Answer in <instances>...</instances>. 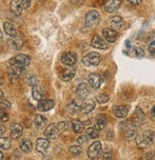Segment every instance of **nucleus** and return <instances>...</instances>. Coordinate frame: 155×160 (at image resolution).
Here are the masks:
<instances>
[{
  "label": "nucleus",
  "instance_id": "obj_1",
  "mask_svg": "<svg viewBox=\"0 0 155 160\" xmlns=\"http://www.w3.org/2000/svg\"><path fill=\"white\" fill-rule=\"evenodd\" d=\"M153 140H154V132L148 130L144 132L143 134L139 135L136 138V143L140 148H145L150 146L153 143Z\"/></svg>",
  "mask_w": 155,
  "mask_h": 160
},
{
  "label": "nucleus",
  "instance_id": "obj_2",
  "mask_svg": "<svg viewBox=\"0 0 155 160\" xmlns=\"http://www.w3.org/2000/svg\"><path fill=\"white\" fill-rule=\"evenodd\" d=\"M30 64H31V57L23 53L18 54L10 60V66H17L26 69Z\"/></svg>",
  "mask_w": 155,
  "mask_h": 160
},
{
  "label": "nucleus",
  "instance_id": "obj_3",
  "mask_svg": "<svg viewBox=\"0 0 155 160\" xmlns=\"http://www.w3.org/2000/svg\"><path fill=\"white\" fill-rule=\"evenodd\" d=\"M120 129L124 134V136L128 139H132L136 136V127H135L131 121H124L120 123Z\"/></svg>",
  "mask_w": 155,
  "mask_h": 160
},
{
  "label": "nucleus",
  "instance_id": "obj_4",
  "mask_svg": "<svg viewBox=\"0 0 155 160\" xmlns=\"http://www.w3.org/2000/svg\"><path fill=\"white\" fill-rule=\"evenodd\" d=\"M82 61H83V64L87 67L97 66L101 62V55L96 52H91L83 57Z\"/></svg>",
  "mask_w": 155,
  "mask_h": 160
},
{
  "label": "nucleus",
  "instance_id": "obj_5",
  "mask_svg": "<svg viewBox=\"0 0 155 160\" xmlns=\"http://www.w3.org/2000/svg\"><path fill=\"white\" fill-rule=\"evenodd\" d=\"M130 121L136 128L142 126L146 122V115H145L144 112L139 107H137L136 110H135L134 114L132 116V119L130 120Z\"/></svg>",
  "mask_w": 155,
  "mask_h": 160
},
{
  "label": "nucleus",
  "instance_id": "obj_6",
  "mask_svg": "<svg viewBox=\"0 0 155 160\" xmlns=\"http://www.w3.org/2000/svg\"><path fill=\"white\" fill-rule=\"evenodd\" d=\"M102 151V145L100 141L93 142L88 149V156L90 159H96L98 158Z\"/></svg>",
  "mask_w": 155,
  "mask_h": 160
},
{
  "label": "nucleus",
  "instance_id": "obj_7",
  "mask_svg": "<svg viewBox=\"0 0 155 160\" xmlns=\"http://www.w3.org/2000/svg\"><path fill=\"white\" fill-rule=\"evenodd\" d=\"M100 15L96 11H90L86 14L85 17V22L88 27H93L99 23Z\"/></svg>",
  "mask_w": 155,
  "mask_h": 160
},
{
  "label": "nucleus",
  "instance_id": "obj_8",
  "mask_svg": "<svg viewBox=\"0 0 155 160\" xmlns=\"http://www.w3.org/2000/svg\"><path fill=\"white\" fill-rule=\"evenodd\" d=\"M77 61V55L73 52H67L61 56V62L69 67L73 66Z\"/></svg>",
  "mask_w": 155,
  "mask_h": 160
},
{
  "label": "nucleus",
  "instance_id": "obj_9",
  "mask_svg": "<svg viewBox=\"0 0 155 160\" xmlns=\"http://www.w3.org/2000/svg\"><path fill=\"white\" fill-rule=\"evenodd\" d=\"M103 36L105 40L109 43H114L117 39V32L112 28H105L102 30Z\"/></svg>",
  "mask_w": 155,
  "mask_h": 160
},
{
  "label": "nucleus",
  "instance_id": "obj_10",
  "mask_svg": "<svg viewBox=\"0 0 155 160\" xmlns=\"http://www.w3.org/2000/svg\"><path fill=\"white\" fill-rule=\"evenodd\" d=\"M89 83L90 85L93 88V89H99L100 86L103 83V79L102 77L98 74V73H95V72H91L89 75Z\"/></svg>",
  "mask_w": 155,
  "mask_h": 160
},
{
  "label": "nucleus",
  "instance_id": "obj_11",
  "mask_svg": "<svg viewBox=\"0 0 155 160\" xmlns=\"http://www.w3.org/2000/svg\"><path fill=\"white\" fill-rule=\"evenodd\" d=\"M121 3H122V0H107L104 6L105 11L110 13L114 12L119 9Z\"/></svg>",
  "mask_w": 155,
  "mask_h": 160
},
{
  "label": "nucleus",
  "instance_id": "obj_12",
  "mask_svg": "<svg viewBox=\"0 0 155 160\" xmlns=\"http://www.w3.org/2000/svg\"><path fill=\"white\" fill-rule=\"evenodd\" d=\"M129 108L126 105H117V106H114L112 112L113 114L117 117V118H125L128 113Z\"/></svg>",
  "mask_w": 155,
  "mask_h": 160
},
{
  "label": "nucleus",
  "instance_id": "obj_13",
  "mask_svg": "<svg viewBox=\"0 0 155 160\" xmlns=\"http://www.w3.org/2000/svg\"><path fill=\"white\" fill-rule=\"evenodd\" d=\"M91 46L93 48H95V49H99V50H107L109 48L108 43L99 35H95L92 38V40H91Z\"/></svg>",
  "mask_w": 155,
  "mask_h": 160
},
{
  "label": "nucleus",
  "instance_id": "obj_14",
  "mask_svg": "<svg viewBox=\"0 0 155 160\" xmlns=\"http://www.w3.org/2000/svg\"><path fill=\"white\" fill-rule=\"evenodd\" d=\"M108 125V119L107 116L103 113H99L96 115L95 117V123H94V127L97 129L98 131H102L104 130Z\"/></svg>",
  "mask_w": 155,
  "mask_h": 160
},
{
  "label": "nucleus",
  "instance_id": "obj_15",
  "mask_svg": "<svg viewBox=\"0 0 155 160\" xmlns=\"http://www.w3.org/2000/svg\"><path fill=\"white\" fill-rule=\"evenodd\" d=\"M59 129L57 128V126L55 124H51L49 125L46 130H45V135L47 138L49 139H56L58 136H59Z\"/></svg>",
  "mask_w": 155,
  "mask_h": 160
},
{
  "label": "nucleus",
  "instance_id": "obj_16",
  "mask_svg": "<svg viewBox=\"0 0 155 160\" xmlns=\"http://www.w3.org/2000/svg\"><path fill=\"white\" fill-rule=\"evenodd\" d=\"M23 44H24L23 38L18 34H16L15 36H12L9 40V45L13 50H20L23 47Z\"/></svg>",
  "mask_w": 155,
  "mask_h": 160
},
{
  "label": "nucleus",
  "instance_id": "obj_17",
  "mask_svg": "<svg viewBox=\"0 0 155 160\" xmlns=\"http://www.w3.org/2000/svg\"><path fill=\"white\" fill-rule=\"evenodd\" d=\"M90 89L86 83H81L76 88V95L81 99H86L90 95Z\"/></svg>",
  "mask_w": 155,
  "mask_h": 160
},
{
  "label": "nucleus",
  "instance_id": "obj_18",
  "mask_svg": "<svg viewBox=\"0 0 155 160\" xmlns=\"http://www.w3.org/2000/svg\"><path fill=\"white\" fill-rule=\"evenodd\" d=\"M54 107V101L51 99H42L38 103V110L41 112H48Z\"/></svg>",
  "mask_w": 155,
  "mask_h": 160
},
{
  "label": "nucleus",
  "instance_id": "obj_19",
  "mask_svg": "<svg viewBox=\"0 0 155 160\" xmlns=\"http://www.w3.org/2000/svg\"><path fill=\"white\" fill-rule=\"evenodd\" d=\"M35 147H36L37 152H39L41 153L46 152L48 151L49 147H50V141L46 138H38L36 140Z\"/></svg>",
  "mask_w": 155,
  "mask_h": 160
},
{
  "label": "nucleus",
  "instance_id": "obj_20",
  "mask_svg": "<svg viewBox=\"0 0 155 160\" xmlns=\"http://www.w3.org/2000/svg\"><path fill=\"white\" fill-rule=\"evenodd\" d=\"M23 132V127L19 123H12L11 126V137L12 139H17L21 136Z\"/></svg>",
  "mask_w": 155,
  "mask_h": 160
},
{
  "label": "nucleus",
  "instance_id": "obj_21",
  "mask_svg": "<svg viewBox=\"0 0 155 160\" xmlns=\"http://www.w3.org/2000/svg\"><path fill=\"white\" fill-rule=\"evenodd\" d=\"M10 8H11L12 12L13 14L17 15V16H19L22 13L23 7H22V4H21V1H19V0H12Z\"/></svg>",
  "mask_w": 155,
  "mask_h": 160
},
{
  "label": "nucleus",
  "instance_id": "obj_22",
  "mask_svg": "<svg viewBox=\"0 0 155 160\" xmlns=\"http://www.w3.org/2000/svg\"><path fill=\"white\" fill-rule=\"evenodd\" d=\"M45 96V92L43 90V88L39 85L33 86L32 88V97L33 99H35L36 101H40L42 100Z\"/></svg>",
  "mask_w": 155,
  "mask_h": 160
},
{
  "label": "nucleus",
  "instance_id": "obj_23",
  "mask_svg": "<svg viewBox=\"0 0 155 160\" xmlns=\"http://www.w3.org/2000/svg\"><path fill=\"white\" fill-rule=\"evenodd\" d=\"M81 106L82 103H78L77 101H71L67 106V111L70 114H76L79 112H81Z\"/></svg>",
  "mask_w": 155,
  "mask_h": 160
},
{
  "label": "nucleus",
  "instance_id": "obj_24",
  "mask_svg": "<svg viewBox=\"0 0 155 160\" xmlns=\"http://www.w3.org/2000/svg\"><path fill=\"white\" fill-rule=\"evenodd\" d=\"M94 108H95V103L93 100H91V99L85 100L81 106V112L83 113H89L91 111H93Z\"/></svg>",
  "mask_w": 155,
  "mask_h": 160
},
{
  "label": "nucleus",
  "instance_id": "obj_25",
  "mask_svg": "<svg viewBox=\"0 0 155 160\" xmlns=\"http://www.w3.org/2000/svg\"><path fill=\"white\" fill-rule=\"evenodd\" d=\"M74 75H75V70L70 67L69 69L62 71V72L60 73V77L63 81H70V80L73 78Z\"/></svg>",
  "mask_w": 155,
  "mask_h": 160
},
{
  "label": "nucleus",
  "instance_id": "obj_26",
  "mask_svg": "<svg viewBox=\"0 0 155 160\" xmlns=\"http://www.w3.org/2000/svg\"><path fill=\"white\" fill-rule=\"evenodd\" d=\"M110 24H111L112 29L118 30V29L122 28V26L124 25V19L119 15L113 16L110 20Z\"/></svg>",
  "mask_w": 155,
  "mask_h": 160
},
{
  "label": "nucleus",
  "instance_id": "obj_27",
  "mask_svg": "<svg viewBox=\"0 0 155 160\" xmlns=\"http://www.w3.org/2000/svg\"><path fill=\"white\" fill-rule=\"evenodd\" d=\"M19 147H20V150L26 153L31 152L32 150V143L31 140L29 139H23L20 141V144H19Z\"/></svg>",
  "mask_w": 155,
  "mask_h": 160
},
{
  "label": "nucleus",
  "instance_id": "obj_28",
  "mask_svg": "<svg viewBox=\"0 0 155 160\" xmlns=\"http://www.w3.org/2000/svg\"><path fill=\"white\" fill-rule=\"evenodd\" d=\"M3 29H4V32L7 35L12 37V36H15L17 34V31L15 29V27L10 23V22H5L4 25H3Z\"/></svg>",
  "mask_w": 155,
  "mask_h": 160
},
{
  "label": "nucleus",
  "instance_id": "obj_29",
  "mask_svg": "<svg viewBox=\"0 0 155 160\" xmlns=\"http://www.w3.org/2000/svg\"><path fill=\"white\" fill-rule=\"evenodd\" d=\"M71 128L74 132L76 133H82L84 131V124L80 121L79 119H73L71 121Z\"/></svg>",
  "mask_w": 155,
  "mask_h": 160
},
{
  "label": "nucleus",
  "instance_id": "obj_30",
  "mask_svg": "<svg viewBox=\"0 0 155 160\" xmlns=\"http://www.w3.org/2000/svg\"><path fill=\"white\" fill-rule=\"evenodd\" d=\"M47 123L46 118L41 114H36L34 117V125L37 129H42Z\"/></svg>",
  "mask_w": 155,
  "mask_h": 160
},
{
  "label": "nucleus",
  "instance_id": "obj_31",
  "mask_svg": "<svg viewBox=\"0 0 155 160\" xmlns=\"http://www.w3.org/2000/svg\"><path fill=\"white\" fill-rule=\"evenodd\" d=\"M11 146H12V141L10 138L0 136V148L3 150H9Z\"/></svg>",
  "mask_w": 155,
  "mask_h": 160
},
{
  "label": "nucleus",
  "instance_id": "obj_32",
  "mask_svg": "<svg viewBox=\"0 0 155 160\" xmlns=\"http://www.w3.org/2000/svg\"><path fill=\"white\" fill-rule=\"evenodd\" d=\"M87 136L89 138H91V139H95V138H97L99 136V133H98V130L96 129L95 127L93 128H89L87 130Z\"/></svg>",
  "mask_w": 155,
  "mask_h": 160
},
{
  "label": "nucleus",
  "instance_id": "obj_33",
  "mask_svg": "<svg viewBox=\"0 0 155 160\" xmlns=\"http://www.w3.org/2000/svg\"><path fill=\"white\" fill-rule=\"evenodd\" d=\"M109 95L105 94V93H99L97 96H96V101H97L99 104H104V103H107L109 101Z\"/></svg>",
  "mask_w": 155,
  "mask_h": 160
},
{
  "label": "nucleus",
  "instance_id": "obj_34",
  "mask_svg": "<svg viewBox=\"0 0 155 160\" xmlns=\"http://www.w3.org/2000/svg\"><path fill=\"white\" fill-rule=\"evenodd\" d=\"M9 118H10V116H9L8 112L4 109L0 108V121L7 122V121H9Z\"/></svg>",
  "mask_w": 155,
  "mask_h": 160
},
{
  "label": "nucleus",
  "instance_id": "obj_35",
  "mask_svg": "<svg viewBox=\"0 0 155 160\" xmlns=\"http://www.w3.org/2000/svg\"><path fill=\"white\" fill-rule=\"evenodd\" d=\"M70 152L71 154L73 155H79L81 152H82V148L80 146H77V145H74V146H71L70 148Z\"/></svg>",
  "mask_w": 155,
  "mask_h": 160
},
{
  "label": "nucleus",
  "instance_id": "obj_36",
  "mask_svg": "<svg viewBox=\"0 0 155 160\" xmlns=\"http://www.w3.org/2000/svg\"><path fill=\"white\" fill-rule=\"evenodd\" d=\"M99 156H101L102 159H110L112 157V152H111L110 150L107 149V150H105L103 152L101 151V153H100Z\"/></svg>",
  "mask_w": 155,
  "mask_h": 160
},
{
  "label": "nucleus",
  "instance_id": "obj_37",
  "mask_svg": "<svg viewBox=\"0 0 155 160\" xmlns=\"http://www.w3.org/2000/svg\"><path fill=\"white\" fill-rule=\"evenodd\" d=\"M11 106L12 105H11L9 100H7V99L0 100V108H2L4 110H9V109H11Z\"/></svg>",
  "mask_w": 155,
  "mask_h": 160
},
{
  "label": "nucleus",
  "instance_id": "obj_38",
  "mask_svg": "<svg viewBox=\"0 0 155 160\" xmlns=\"http://www.w3.org/2000/svg\"><path fill=\"white\" fill-rule=\"evenodd\" d=\"M142 0H127V4L128 7H136L140 5Z\"/></svg>",
  "mask_w": 155,
  "mask_h": 160
},
{
  "label": "nucleus",
  "instance_id": "obj_39",
  "mask_svg": "<svg viewBox=\"0 0 155 160\" xmlns=\"http://www.w3.org/2000/svg\"><path fill=\"white\" fill-rule=\"evenodd\" d=\"M28 82H29V85H31V87L36 86L38 85V78L36 76H31L28 80Z\"/></svg>",
  "mask_w": 155,
  "mask_h": 160
},
{
  "label": "nucleus",
  "instance_id": "obj_40",
  "mask_svg": "<svg viewBox=\"0 0 155 160\" xmlns=\"http://www.w3.org/2000/svg\"><path fill=\"white\" fill-rule=\"evenodd\" d=\"M57 128L59 129L60 132H65L68 129V123L67 122H64V121L59 122V123H58V125H57Z\"/></svg>",
  "mask_w": 155,
  "mask_h": 160
},
{
  "label": "nucleus",
  "instance_id": "obj_41",
  "mask_svg": "<svg viewBox=\"0 0 155 160\" xmlns=\"http://www.w3.org/2000/svg\"><path fill=\"white\" fill-rule=\"evenodd\" d=\"M134 53H135V55H136L137 57H139V58H141V57H143L145 55V52H144L143 49H141V48H136V49H135Z\"/></svg>",
  "mask_w": 155,
  "mask_h": 160
},
{
  "label": "nucleus",
  "instance_id": "obj_42",
  "mask_svg": "<svg viewBox=\"0 0 155 160\" xmlns=\"http://www.w3.org/2000/svg\"><path fill=\"white\" fill-rule=\"evenodd\" d=\"M31 0H21L22 7H23V9H25V10H27V9L31 6Z\"/></svg>",
  "mask_w": 155,
  "mask_h": 160
},
{
  "label": "nucleus",
  "instance_id": "obj_43",
  "mask_svg": "<svg viewBox=\"0 0 155 160\" xmlns=\"http://www.w3.org/2000/svg\"><path fill=\"white\" fill-rule=\"evenodd\" d=\"M154 155H155V151H150L144 155L143 159H152L154 157Z\"/></svg>",
  "mask_w": 155,
  "mask_h": 160
},
{
  "label": "nucleus",
  "instance_id": "obj_44",
  "mask_svg": "<svg viewBox=\"0 0 155 160\" xmlns=\"http://www.w3.org/2000/svg\"><path fill=\"white\" fill-rule=\"evenodd\" d=\"M88 140V136L87 135H81L80 137H78V139H77V141H78L79 144H84L87 142Z\"/></svg>",
  "mask_w": 155,
  "mask_h": 160
},
{
  "label": "nucleus",
  "instance_id": "obj_45",
  "mask_svg": "<svg viewBox=\"0 0 155 160\" xmlns=\"http://www.w3.org/2000/svg\"><path fill=\"white\" fill-rule=\"evenodd\" d=\"M4 73L2 71H0V86H2L4 84Z\"/></svg>",
  "mask_w": 155,
  "mask_h": 160
},
{
  "label": "nucleus",
  "instance_id": "obj_46",
  "mask_svg": "<svg viewBox=\"0 0 155 160\" xmlns=\"http://www.w3.org/2000/svg\"><path fill=\"white\" fill-rule=\"evenodd\" d=\"M5 131H6L5 127H4L3 125H1V124H0V136H2V135L4 134Z\"/></svg>",
  "mask_w": 155,
  "mask_h": 160
},
{
  "label": "nucleus",
  "instance_id": "obj_47",
  "mask_svg": "<svg viewBox=\"0 0 155 160\" xmlns=\"http://www.w3.org/2000/svg\"><path fill=\"white\" fill-rule=\"evenodd\" d=\"M3 158H4V154L1 151H0V159H3Z\"/></svg>",
  "mask_w": 155,
  "mask_h": 160
},
{
  "label": "nucleus",
  "instance_id": "obj_48",
  "mask_svg": "<svg viewBox=\"0 0 155 160\" xmlns=\"http://www.w3.org/2000/svg\"><path fill=\"white\" fill-rule=\"evenodd\" d=\"M2 98H3V92L0 91V100H1Z\"/></svg>",
  "mask_w": 155,
  "mask_h": 160
},
{
  "label": "nucleus",
  "instance_id": "obj_49",
  "mask_svg": "<svg viewBox=\"0 0 155 160\" xmlns=\"http://www.w3.org/2000/svg\"><path fill=\"white\" fill-rule=\"evenodd\" d=\"M3 38V34H2V31H1V29H0V40H1Z\"/></svg>",
  "mask_w": 155,
  "mask_h": 160
},
{
  "label": "nucleus",
  "instance_id": "obj_50",
  "mask_svg": "<svg viewBox=\"0 0 155 160\" xmlns=\"http://www.w3.org/2000/svg\"><path fill=\"white\" fill-rule=\"evenodd\" d=\"M152 113H153V115H154V117H155V107H154L153 110H152Z\"/></svg>",
  "mask_w": 155,
  "mask_h": 160
}]
</instances>
